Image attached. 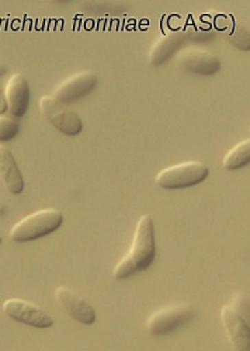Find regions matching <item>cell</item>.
<instances>
[{"instance_id":"obj_1","label":"cell","mask_w":250,"mask_h":351,"mask_svg":"<svg viewBox=\"0 0 250 351\" xmlns=\"http://www.w3.org/2000/svg\"><path fill=\"white\" fill-rule=\"evenodd\" d=\"M64 222L61 211L53 208L38 210L30 215L20 219L10 229V238L14 242H30L57 230Z\"/></svg>"},{"instance_id":"obj_2","label":"cell","mask_w":250,"mask_h":351,"mask_svg":"<svg viewBox=\"0 0 250 351\" xmlns=\"http://www.w3.org/2000/svg\"><path fill=\"white\" fill-rule=\"evenodd\" d=\"M208 166L199 160H188L176 163L162 169L155 178L159 187L168 190H177L196 186L207 179Z\"/></svg>"},{"instance_id":"obj_3","label":"cell","mask_w":250,"mask_h":351,"mask_svg":"<svg viewBox=\"0 0 250 351\" xmlns=\"http://www.w3.org/2000/svg\"><path fill=\"white\" fill-rule=\"evenodd\" d=\"M129 256L134 260L138 271L147 270L156 257L155 225L153 219L148 214L141 215V218L136 222Z\"/></svg>"},{"instance_id":"obj_4","label":"cell","mask_w":250,"mask_h":351,"mask_svg":"<svg viewBox=\"0 0 250 351\" xmlns=\"http://www.w3.org/2000/svg\"><path fill=\"white\" fill-rule=\"evenodd\" d=\"M40 110L45 119L57 128L60 132L68 136H76L83 130V123L80 117L71 110L68 106L55 100L52 96H41L40 99Z\"/></svg>"},{"instance_id":"obj_5","label":"cell","mask_w":250,"mask_h":351,"mask_svg":"<svg viewBox=\"0 0 250 351\" xmlns=\"http://www.w3.org/2000/svg\"><path fill=\"white\" fill-rule=\"evenodd\" d=\"M194 316H196V309L190 305L168 306L149 316L147 320V329L152 335H168L190 324Z\"/></svg>"},{"instance_id":"obj_6","label":"cell","mask_w":250,"mask_h":351,"mask_svg":"<svg viewBox=\"0 0 250 351\" xmlns=\"http://www.w3.org/2000/svg\"><path fill=\"white\" fill-rule=\"evenodd\" d=\"M3 312L13 320L38 329H47L53 325L52 317L38 305L20 298H9L3 302Z\"/></svg>"},{"instance_id":"obj_7","label":"cell","mask_w":250,"mask_h":351,"mask_svg":"<svg viewBox=\"0 0 250 351\" xmlns=\"http://www.w3.org/2000/svg\"><path fill=\"white\" fill-rule=\"evenodd\" d=\"M97 84V76L93 72L83 71L75 73L61 82L53 89L52 97L62 104H69L77 101L79 99L88 96Z\"/></svg>"},{"instance_id":"obj_8","label":"cell","mask_w":250,"mask_h":351,"mask_svg":"<svg viewBox=\"0 0 250 351\" xmlns=\"http://www.w3.org/2000/svg\"><path fill=\"white\" fill-rule=\"evenodd\" d=\"M176 61L183 69L201 76L215 75L221 69L218 58L203 48H184L177 52Z\"/></svg>"},{"instance_id":"obj_9","label":"cell","mask_w":250,"mask_h":351,"mask_svg":"<svg viewBox=\"0 0 250 351\" xmlns=\"http://www.w3.org/2000/svg\"><path fill=\"white\" fill-rule=\"evenodd\" d=\"M55 298L61 306L77 322L83 325H92L96 320V311L88 300L79 295L76 291L68 287H58L55 289Z\"/></svg>"},{"instance_id":"obj_10","label":"cell","mask_w":250,"mask_h":351,"mask_svg":"<svg viewBox=\"0 0 250 351\" xmlns=\"http://www.w3.org/2000/svg\"><path fill=\"white\" fill-rule=\"evenodd\" d=\"M221 320L235 351H250L249 322L236 313L229 305L221 308Z\"/></svg>"},{"instance_id":"obj_11","label":"cell","mask_w":250,"mask_h":351,"mask_svg":"<svg viewBox=\"0 0 250 351\" xmlns=\"http://www.w3.org/2000/svg\"><path fill=\"white\" fill-rule=\"evenodd\" d=\"M5 99L8 110L14 117H23L30 106V86L21 73L9 77L5 86Z\"/></svg>"},{"instance_id":"obj_12","label":"cell","mask_w":250,"mask_h":351,"mask_svg":"<svg viewBox=\"0 0 250 351\" xmlns=\"http://www.w3.org/2000/svg\"><path fill=\"white\" fill-rule=\"evenodd\" d=\"M186 34L183 30H171L160 36L149 52V62L153 66L163 65L183 45Z\"/></svg>"},{"instance_id":"obj_13","label":"cell","mask_w":250,"mask_h":351,"mask_svg":"<svg viewBox=\"0 0 250 351\" xmlns=\"http://www.w3.org/2000/svg\"><path fill=\"white\" fill-rule=\"evenodd\" d=\"M0 179L5 183L6 189L17 195L24 190L23 174L14 160L13 154L8 146L0 143Z\"/></svg>"},{"instance_id":"obj_14","label":"cell","mask_w":250,"mask_h":351,"mask_svg":"<svg viewBox=\"0 0 250 351\" xmlns=\"http://www.w3.org/2000/svg\"><path fill=\"white\" fill-rule=\"evenodd\" d=\"M228 21L224 28V36L225 38L236 48L242 51H249L250 48V37H249V27L242 24L240 21L235 20L232 16L225 17Z\"/></svg>"},{"instance_id":"obj_15","label":"cell","mask_w":250,"mask_h":351,"mask_svg":"<svg viewBox=\"0 0 250 351\" xmlns=\"http://www.w3.org/2000/svg\"><path fill=\"white\" fill-rule=\"evenodd\" d=\"M250 162V139H243L227 152L222 165L229 171L242 169Z\"/></svg>"},{"instance_id":"obj_16","label":"cell","mask_w":250,"mask_h":351,"mask_svg":"<svg viewBox=\"0 0 250 351\" xmlns=\"http://www.w3.org/2000/svg\"><path fill=\"white\" fill-rule=\"evenodd\" d=\"M20 131L18 123L12 117L0 115V141H10L17 136Z\"/></svg>"},{"instance_id":"obj_17","label":"cell","mask_w":250,"mask_h":351,"mask_svg":"<svg viewBox=\"0 0 250 351\" xmlns=\"http://www.w3.org/2000/svg\"><path fill=\"white\" fill-rule=\"evenodd\" d=\"M138 273L136 267H135V263L134 260L131 258L129 253L127 256H124L117 265L114 267V271H113V276L117 278V280H124L132 274Z\"/></svg>"},{"instance_id":"obj_18","label":"cell","mask_w":250,"mask_h":351,"mask_svg":"<svg viewBox=\"0 0 250 351\" xmlns=\"http://www.w3.org/2000/svg\"><path fill=\"white\" fill-rule=\"evenodd\" d=\"M236 313H239L245 320L249 322V297L243 292H238L231 300L229 305Z\"/></svg>"},{"instance_id":"obj_19","label":"cell","mask_w":250,"mask_h":351,"mask_svg":"<svg viewBox=\"0 0 250 351\" xmlns=\"http://www.w3.org/2000/svg\"><path fill=\"white\" fill-rule=\"evenodd\" d=\"M6 99H5V92L0 89V112H3L6 110Z\"/></svg>"},{"instance_id":"obj_20","label":"cell","mask_w":250,"mask_h":351,"mask_svg":"<svg viewBox=\"0 0 250 351\" xmlns=\"http://www.w3.org/2000/svg\"><path fill=\"white\" fill-rule=\"evenodd\" d=\"M6 72H8V66L5 64L0 62V76H3Z\"/></svg>"},{"instance_id":"obj_21","label":"cell","mask_w":250,"mask_h":351,"mask_svg":"<svg viewBox=\"0 0 250 351\" xmlns=\"http://www.w3.org/2000/svg\"><path fill=\"white\" fill-rule=\"evenodd\" d=\"M2 242H3V238H2V235H0V245H2Z\"/></svg>"}]
</instances>
